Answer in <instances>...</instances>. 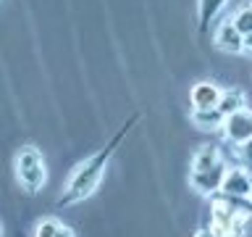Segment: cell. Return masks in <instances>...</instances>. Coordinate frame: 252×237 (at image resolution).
Masks as SVG:
<instances>
[{"instance_id": "ba28073f", "label": "cell", "mask_w": 252, "mask_h": 237, "mask_svg": "<svg viewBox=\"0 0 252 237\" xmlns=\"http://www.w3.org/2000/svg\"><path fill=\"white\" fill-rule=\"evenodd\" d=\"M223 114L218 108H192L189 111V121H192L197 129L202 132H220L223 126Z\"/></svg>"}, {"instance_id": "3957f363", "label": "cell", "mask_w": 252, "mask_h": 237, "mask_svg": "<svg viewBox=\"0 0 252 237\" xmlns=\"http://www.w3.org/2000/svg\"><path fill=\"white\" fill-rule=\"evenodd\" d=\"M13 174H16V182H19V187L24 193L37 195L47 182V163H45V156L39 153V148L24 145L19 153H16Z\"/></svg>"}, {"instance_id": "30bf717a", "label": "cell", "mask_w": 252, "mask_h": 237, "mask_svg": "<svg viewBox=\"0 0 252 237\" xmlns=\"http://www.w3.org/2000/svg\"><path fill=\"white\" fill-rule=\"evenodd\" d=\"M32 237H76V235H74V229H71L68 224H63V221L50 216V219L37 221Z\"/></svg>"}, {"instance_id": "6da1fadb", "label": "cell", "mask_w": 252, "mask_h": 237, "mask_svg": "<svg viewBox=\"0 0 252 237\" xmlns=\"http://www.w3.org/2000/svg\"><path fill=\"white\" fill-rule=\"evenodd\" d=\"M137 121H139V114H131L121 124V129H118L113 137L105 142V148H100L97 153H92L87 161H82L74 171H71L66 187H63V195L58 198V208H68V205H76V203H82V200H87V198L94 195V190L100 187L102 177H105V169H108L110 158L116 156L121 140L131 132V126Z\"/></svg>"}, {"instance_id": "8992f818", "label": "cell", "mask_w": 252, "mask_h": 237, "mask_svg": "<svg viewBox=\"0 0 252 237\" xmlns=\"http://www.w3.org/2000/svg\"><path fill=\"white\" fill-rule=\"evenodd\" d=\"M250 190H252V174L242 166H231L220 185V193L226 195H236V198H250Z\"/></svg>"}, {"instance_id": "9c48e42d", "label": "cell", "mask_w": 252, "mask_h": 237, "mask_svg": "<svg viewBox=\"0 0 252 237\" xmlns=\"http://www.w3.org/2000/svg\"><path fill=\"white\" fill-rule=\"evenodd\" d=\"M228 0H197V32L205 35Z\"/></svg>"}, {"instance_id": "7c38bea8", "label": "cell", "mask_w": 252, "mask_h": 237, "mask_svg": "<svg viewBox=\"0 0 252 237\" xmlns=\"http://www.w3.org/2000/svg\"><path fill=\"white\" fill-rule=\"evenodd\" d=\"M234 27L242 32V35H250L252 32V3H247V5H242L239 11L234 13Z\"/></svg>"}, {"instance_id": "8fae6325", "label": "cell", "mask_w": 252, "mask_h": 237, "mask_svg": "<svg viewBox=\"0 0 252 237\" xmlns=\"http://www.w3.org/2000/svg\"><path fill=\"white\" fill-rule=\"evenodd\" d=\"M216 108H218L223 116L236 114V111L247 108V98H244V92H242V90L231 87V90H223V92H220V98H218V106H216Z\"/></svg>"}, {"instance_id": "5b68a950", "label": "cell", "mask_w": 252, "mask_h": 237, "mask_svg": "<svg viewBox=\"0 0 252 237\" xmlns=\"http://www.w3.org/2000/svg\"><path fill=\"white\" fill-rule=\"evenodd\" d=\"M213 45L226 55H239V53H244V35L234 27V21L228 19L223 24H218L216 35H213Z\"/></svg>"}, {"instance_id": "52a82bcc", "label": "cell", "mask_w": 252, "mask_h": 237, "mask_svg": "<svg viewBox=\"0 0 252 237\" xmlns=\"http://www.w3.org/2000/svg\"><path fill=\"white\" fill-rule=\"evenodd\" d=\"M220 92L223 90L216 82H197L189 90V103H192V108H216Z\"/></svg>"}, {"instance_id": "277c9868", "label": "cell", "mask_w": 252, "mask_h": 237, "mask_svg": "<svg viewBox=\"0 0 252 237\" xmlns=\"http://www.w3.org/2000/svg\"><path fill=\"white\" fill-rule=\"evenodd\" d=\"M223 140L234 148H242L247 140H252V108H242L236 114H228L223 118Z\"/></svg>"}, {"instance_id": "7a4b0ae2", "label": "cell", "mask_w": 252, "mask_h": 237, "mask_svg": "<svg viewBox=\"0 0 252 237\" xmlns=\"http://www.w3.org/2000/svg\"><path fill=\"white\" fill-rule=\"evenodd\" d=\"M228 161L223 156V150L218 145H200L192 156V166H189V187L197 190L200 195H216L220 193V185H223L226 174H228Z\"/></svg>"}, {"instance_id": "2e32d148", "label": "cell", "mask_w": 252, "mask_h": 237, "mask_svg": "<svg viewBox=\"0 0 252 237\" xmlns=\"http://www.w3.org/2000/svg\"><path fill=\"white\" fill-rule=\"evenodd\" d=\"M0 237H3V224H0Z\"/></svg>"}, {"instance_id": "4fadbf2b", "label": "cell", "mask_w": 252, "mask_h": 237, "mask_svg": "<svg viewBox=\"0 0 252 237\" xmlns=\"http://www.w3.org/2000/svg\"><path fill=\"white\" fill-rule=\"evenodd\" d=\"M239 161H242V169H247L252 174V140H247L239 148Z\"/></svg>"}, {"instance_id": "5bb4252c", "label": "cell", "mask_w": 252, "mask_h": 237, "mask_svg": "<svg viewBox=\"0 0 252 237\" xmlns=\"http://www.w3.org/2000/svg\"><path fill=\"white\" fill-rule=\"evenodd\" d=\"M194 237H218V235L208 227V229H197V235H194Z\"/></svg>"}, {"instance_id": "9a60e30c", "label": "cell", "mask_w": 252, "mask_h": 237, "mask_svg": "<svg viewBox=\"0 0 252 237\" xmlns=\"http://www.w3.org/2000/svg\"><path fill=\"white\" fill-rule=\"evenodd\" d=\"M244 53H252V32L244 35Z\"/></svg>"}, {"instance_id": "e0dca14e", "label": "cell", "mask_w": 252, "mask_h": 237, "mask_svg": "<svg viewBox=\"0 0 252 237\" xmlns=\"http://www.w3.org/2000/svg\"><path fill=\"white\" fill-rule=\"evenodd\" d=\"M250 200H252V190H250Z\"/></svg>"}]
</instances>
